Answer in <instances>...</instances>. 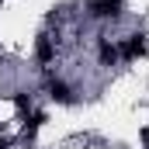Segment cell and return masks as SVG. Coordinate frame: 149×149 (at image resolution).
Wrapping results in <instances>:
<instances>
[{
	"label": "cell",
	"instance_id": "obj_4",
	"mask_svg": "<svg viewBox=\"0 0 149 149\" xmlns=\"http://www.w3.org/2000/svg\"><path fill=\"white\" fill-rule=\"evenodd\" d=\"M97 63H101V66H118V63H121V49H118V42H111L108 35H97Z\"/></svg>",
	"mask_w": 149,
	"mask_h": 149
},
{
	"label": "cell",
	"instance_id": "obj_5",
	"mask_svg": "<svg viewBox=\"0 0 149 149\" xmlns=\"http://www.w3.org/2000/svg\"><path fill=\"white\" fill-rule=\"evenodd\" d=\"M56 38L52 35H38L35 38V63L38 66H49V63H56Z\"/></svg>",
	"mask_w": 149,
	"mask_h": 149
},
{
	"label": "cell",
	"instance_id": "obj_2",
	"mask_svg": "<svg viewBox=\"0 0 149 149\" xmlns=\"http://www.w3.org/2000/svg\"><path fill=\"white\" fill-rule=\"evenodd\" d=\"M121 7H125V0H90L87 3V17L90 21H118Z\"/></svg>",
	"mask_w": 149,
	"mask_h": 149
},
{
	"label": "cell",
	"instance_id": "obj_6",
	"mask_svg": "<svg viewBox=\"0 0 149 149\" xmlns=\"http://www.w3.org/2000/svg\"><path fill=\"white\" fill-rule=\"evenodd\" d=\"M0 149H7V142H3V139H0Z\"/></svg>",
	"mask_w": 149,
	"mask_h": 149
},
{
	"label": "cell",
	"instance_id": "obj_3",
	"mask_svg": "<svg viewBox=\"0 0 149 149\" xmlns=\"http://www.w3.org/2000/svg\"><path fill=\"white\" fill-rule=\"evenodd\" d=\"M118 49H121V59H125V63L142 59V56H146V35H142V31H135V35L121 38V42H118Z\"/></svg>",
	"mask_w": 149,
	"mask_h": 149
},
{
	"label": "cell",
	"instance_id": "obj_1",
	"mask_svg": "<svg viewBox=\"0 0 149 149\" xmlns=\"http://www.w3.org/2000/svg\"><path fill=\"white\" fill-rule=\"evenodd\" d=\"M45 94H49V101H56V104H76V90L63 80V76L56 73H45Z\"/></svg>",
	"mask_w": 149,
	"mask_h": 149
}]
</instances>
